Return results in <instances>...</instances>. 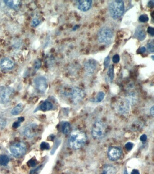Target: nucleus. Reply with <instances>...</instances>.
<instances>
[{
    "instance_id": "9",
    "label": "nucleus",
    "mask_w": 154,
    "mask_h": 174,
    "mask_svg": "<svg viewBox=\"0 0 154 174\" xmlns=\"http://www.w3.org/2000/svg\"><path fill=\"white\" fill-rule=\"evenodd\" d=\"M14 92V89L11 87H4L0 91V99L2 103L9 102Z\"/></svg>"
},
{
    "instance_id": "8",
    "label": "nucleus",
    "mask_w": 154,
    "mask_h": 174,
    "mask_svg": "<svg viewBox=\"0 0 154 174\" xmlns=\"http://www.w3.org/2000/svg\"><path fill=\"white\" fill-rule=\"evenodd\" d=\"M122 155V151L120 147L110 146L107 151L108 158L112 162H116L119 160Z\"/></svg>"
},
{
    "instance_id": "15",
    "label": "nucleus",
    "mask_w": 154,
    "mask_h": 174,
    "mask_svg": "<svg viewBox=\"0 0 154 174\" xmlns=\"http://www.w3.org/2000/svg\"><path fill=\"white\" fill-rule=\"evenodd\" d=\"M134 36L139 41H144L146 37V34L144 30L141 26H139L136 29Z\"/></svg>"
},
{
    "instance_id": "26",
    "label": "nucleus",
    "mask_w": 154,
    "mask_h": 174,
    "mask_svg": "<svg viewBox=\"0 0 154 174\" xmlns=\"http://www.w3.org/2000/svg\"><path fill=\"white\" fill-rule=\"evenodd\" d=\"M147 48L150 52H154V46L153 41H151L148 43V45H147Z\"/></svg>"
},
{
    "instance_id": "39",
    "label": "nucleus",
    "mask_w": 154,
    "mask_h": 174,
    "mask_svg": "<svg viewBox=\"0 0 154 174\" xmlns=\"http://www.w3.org/2000/svg\"><path fill=\"white\" fill-rule=\"evenodd\" d=\"M150 115L152 116V117H154V106H152V107L150 108Z\"/></svg>"
},
{
    "instance_id": "17",
    "label": "nucleus",
    "mask_w": 154,
    "mask_h": 174,
    "mask_svg": "<svg viewBox=\"0 0 154 174\" xmlns=\"http://www.w3.org/2000/svg\"><path fill=\"white\" fill-rule=\"evenodd\" d=\"M24 108V106L22 104L20 103V104H18L16 106L13 108L11 111V113L14 116L19 115L23 111Z\"/></svg>"
},
{
    "instance_id": "2",
    "label": "nucleus",
    "mask_w": 154,
    "mask_h": 174,
    "mask_svg": "<svg viewBox=\"0 0 154 174\" xmlns=\"http://www.w3.org/2000/svg\"><path fill=\"white\" fill-rule=\"evenodd\" d=\"M110 15L114 19L119 18L123 15L125 11L124 3L122 1H113L109 5Z\"/></svg>"
},
{
    "instance_id": "31",
    "label": "nucleus",
    "mask_w": 154,
    "mask_h": 174,
    "mask_svg": "<svg viewBox=\"0 0 154 174\" xmlns=\"http://www.w3.org/2000/svg\"><path fill=\"white\" fill-rule=\"evenodd\" d=\"M40 22L38 19L34 18L32 21V24L33 26H37L40 24Z\"/></svg>"
},
{
    "instance_id": "32",
    "label": "nucleus",
    "mask_w": 154,
    "mask_h": 174,
    "mask_svg": "<svg viewBox=\"0 0 154 174\" xmlns=\"http://www.w3.org/2000/svg\"><path fill=\"white\" fill-rule=\"evenodd\" d=\"M148 32L152 36H153L154 35V28L152 27H149L148 28Z\"/></svg>"
},
{
    "instance_id": "19",
    "label": "nucleus",
    "mask_w": 154,
    "mask_h": 174,
    "mask_svg": "<svg viewBox=\"0 0 154 174\" xmlns=\"http://www.w3.org/2000/svg\"><path fill=\"white\" fill-rule=\"evenodd\" d=\"M4 2L10 8L14 9L18 8L20 3V1H5Z\"/></svg>"
},
{
    "instance_id": "1",
    "label": "nucleus",
    "mask_w": 154,
    "mask_h": 174,
    "mask_svg": "<svg viewBox=\"0 0 154 174\" xmlns=\"http://www.w3.org/2000/svg\"><path fill=\"white\" fill-rule=\"evenodd\" d=\"M87 141L86 134L82 130L76 129L71 131L68 138L69 146L73 150L81 149Z\"/></svg>"
},
{
    "instance_id": "34",
    "label": "nucleus",
    "mask_w": 154,
    "mask_h": 174,
    "mask_svg": "<svg viewBox=\"0 0 154 174\" xmlns=\"http://www.w3.org/2000/svg\"><path fill=\"white\" fill-rule=\"evenodd\" d=\"M147 138H148L147 136L146 135L143 134L141 136V137H140V140H141V141H143V142H145L147 140Z\"/></svg>"
},
{
    "instance_id": "35",
    "label": "nucleus",
    "mask_w": 154,
    "mask_h": 174,
    "mask_svg": "<svg viewBox=\"0 0 154 174\" xmlns=\"http://www.w3.org/2000/svg\"><path fill=\"white\" fill-rule=\"evenodd\" d=\"M41 63L40 61H37L35 64V70H38L40 67Z\"/></svg>"
},
{
    "instance_id": "41",
    "label": "nucleus",
    "mask_w": 154,
    "mask_h": 174,
    "mask_svg": "<svg viewBox=\"0 0 154 174\" xmlns=\"http://www.w3.org/2000/svg\"><path fill=\"white\" fill-rule=\"evenodd\" d=\"M123 174H128V172H127V169H125V170H124V173H123Z\"/></svg>"
},
{
    "instance_id": "6",
    "label": "nucleus",
    "mask_w": 154,
    "mask_h": 174,
    "mask_svg": "<svg viewBox=\"0 0 154 174\" xmlns=\"http://www.w3.org/2000/svg\"><path fill=\"white\" fill-rule=\"evenodd\" d=\"M67 95L70 97L71 100L74 104H77L82 101L85 97V92L81 88L74 87L71 88Z\"/></svg>"
},
{
    "instance_id": "42",
    "label": "nucleus",
    "mask_w": 154,
    "mask_h": 174,
    "mask_svg": "<svg viewBox=\"0 0 154 174\" xmlns=\"http://www.w3.org/2000/svg\"><path fill=\"white\" fill-rule=\"evenodd\" d=\"M104 174V173H102V174Z\"/></svg>"
},
{
    "instance_id": "25",
    "label": "nucleus",
    "mask_w": 154,
    "mask_h": 174,
    "mask_svg": "<svg viewBox=\"0 0 154 174\" xmlns=\"http://www.w3.org/2000/svg\"><path fill=\"white\" fill-rule=\"evenodd\" d=\"M139 21H141V22H146L147 21H148V15L145 14H142L139 18Z\"/></svg>"
},
{
    "instance_id": "20",
    "label": "nucleus",
    "mask_w": 154,
    "mask_h": 174,
    "mask_svg": "<svg viewBox=\"0 0 154 174\" xmlns=\"http://www.w3.org/2000/svg\"><path fill=\"white\" fill-rule=\"evenodd\" d=\"M53 108V105L49 101H45L40 106V109L43 111H47L51 110Z\"/></svg>"
},
{
    "instance_id": "14",
    "label": "nucleus",
    "mask_w": 154,
    "mask_h": 174,
    "mask_svg": "<svg viewBox=\"0 0 154 174\" xmlns=\"http://www.w3.org/2000/svg\"><path fill=\"white\" fill-rule=\"evenodd\" d=\"M14 61L9 58H4L0 62V66L3 70H10L14 67Z\"/></svg>"
},
{
    "instance_id": "22",
    "label": "nucleus",
    "mask_w": 154,
    "mask_h": 174,
    "mask_svg": "<svg viewBox=\"0 0 154 174\" xmlns=\"http://www.w3.org/2000/svg\"><path fill=\"white\" fill-rule=\"evenodd\" d=\"M10 159L6 155L0 156V165L2 166H6L9 163Z\"/></svg>"
},
{
    "instance_id": "40",
    "label": "nucleus",
    "mask_w": 154,
    "mask_h": 174,
    "mask_svg": "<svg viewBox=\"0 0 154 174\" xmlns=\"http://www.w3.org/2000/svg\"><path fill=\"white\" fill-rule=\"evenodd\" d=\"M148 5L150 7H153V6H154V1H149L148 3Z\"/></svg>"
},
{
    "instance_id": "12",
    "label": "nucleus",
    "mask_w": 154,
    "mask_h": 174,
    "mask_svg": "<svg viewBox=\"0 0 154 174\" xmlns=\"http://www.w3.org/2000/svg\"><path fill=\"white\" fill-rule=\"evenodd\" d=\"M37 125L35 124H30L25 127L24 130V134L26 137L31 138L36 135L37 133Z\"/></svg>"
},
{
    "instance_id": "37",
    "label": "nucleus",
    "mask_w": 154,
    "mask_h": 174,
    "mask_svg": "<svg viewBox=\"0 0 154 174\" xmlns=\"http://www.w3.org/2000/svg\"><path fill=\"white\" fill-rule=\"evenodd\" d=\"M146 51V48L145 47H141L139 49V52L141 54L144 53Z\"/></svg>"
},
{
    "instance_id": "3",
    "label": "nucleus",
    "mask_w": 154,
    "mask_h": 174,
    "mask_svg": "<svg viewBox=\"0 0 154 174\" xmlns=\"http://www.w3.org/2000/svg\"><path fill=\"white\" fill-rule=\"evenodd\" d=\"M106 125L102 120L98 119L94 123L92 127V136L96 140L101 139L104 137L106 132Z\"/></svg>"
},
{
    "instance_id": "23",
    "label": "nucleus",
    "mask_w": 154,
    "mask_h": 174,
    "mask_svg": "<svg viewBox=\"0 0 154 174\" xmlns=\"http://www.w3.org/2000/svg\"><path fill=\"white\" fill-rule=\"evenodd\" d=\"M108 77H109V80L110 81H113V79L114 76V67L113 65H111L109 67V70H108V72H107Z\"/></svg>"
},
{
    "instance_id": "16",
    "label": "nucleus",
    "mask_w": 154,
    "mask_h": 174,
    "mask_svg": "<svg viewBox=\"0 0 154 174\" xmlns=\"http://www.w3.org/2000/svg\"><path fill=\"white\" fill-rule=\"evenodd\" d=\"M117 170L114 165L105 164L104 165L102 173L104 174H116Z\"/></svg>"
},
{
    "instance_id": "7",
    "label": "nucleus",
    "mask_w": 154,
    "mask_h": 174,
    "mask_svg": "<svg viewBox=\"0 0 154 174\" xmlns=\"http://www.w3.org/2000/svg\"><path fill=\"white\" fill-rule=\"evenodd\" d=\"M130 106L131 105L127 98L122 99L117 103L116 109L119 113L125 116L130 112Z\"/></svg>"
},
{
    "instance_id": "24",
    "label": "nucleus",
    "mask_w": 154,
    "mask_h": 174,
    "mask_svg": "<svg viewBox=\"0 0 154 174\" xmlns=\"http://www.w3.org/2000/svg\"><path fill=\"white\" fill-rule=\"evenodd\" d=\"M105 94L104 92H100L98 94L95 101L97 103H100L104 99Z\"/></svg>"
},
{
    "instance_id": "28",
    "label": "nucleus",
    "mask_w": 154,
    "mask_h": 174,
    "mask_svg": "<svg viewBox=\"0 0 154 174\" xmlns=\"http://www.w3.org/2000/svg\"><path fill=\"white\" fill-rule=\"evenodd\" d=\"M125 147L127 151H131L133 147V144L132 142H128L125 145Z\"/></svg>"
},
{
    "instance_id": "36",
    "label": "nucleus",
    "mask_w": 154,
    "mask_h": 174,
    "mask_svg": "<svg viewBox=\"0 0 154 174\" xmlns=\"http://www.w3.org/2000/svg\"><path fill=\"white\" fill-rule=\"evenodd\" d=\"M20 122H19V121L15 122V123H14L13 125V127L14 128H18L20 126Z\"/></svg>"
},
{
    "instance_id": "13",
    "label": "nucleus",
    "mask_w": 154,
    "mask_h": 174,
    "mask_svg": "<svg viewBox=\"0 0 154 174\" xmlns=\"http://www.w3.org/2000/svg\"><path fill=\"white\" fill-rule=\"evenodd\" d=\"M92 1L91 0H82L76 1L77 8L82 12H87L91 9Z\"/></svg>"
},
{
    "instance_id": "33",
    "label": "nucleus",
    "mask_w": 154,
    "mask_h": 174,
    "mask_svg": "<svg viewBox=\"0 0 154 174\" xmlns=\"http://www.w3.org/2000/svg\"><path fill=\"white\" fill-rule=\"evenodd\" d=\"M28 165L29 166H31V167H34L35 166L36 164L35 162L33 160H31V161H29V163H28Z\"/></svg>"
},
{
    "instance_id": "21",
    "label": "nucleus",
    "mask_w": 154,
    "mask_h": 174,
    "mask_svg": "<svg viewBox=\"0 0 154 174\" xmlns=\"http://www.w3.org/2000/svg\"><path fill=\"white\" fill-rule=\"evenodd\" d=\"M62 130L63 134L68 135L71 132V125L68 122H64L62 126Z\"/></svg>"
},
{
    "instance_id": "30",
    "label": "nucleus",
    "mask_w": 154,
    "mask_h": 174,
    "mask_svg": "<svg viewBox=\"0 0 154 174\" xmlns=\"http://www.w3.org/2000/svg\"><path fill=\"white\" fill-rule=\"evenodd\" d=\"M110 63V57L108 56L105 58L104 61V66L105 68H107L109 67Z\"/></svg>"
},
{
    "instance_id": "10",
    "label": "nucleus",
    "mask_w": 154,
    "mask_h": 174,
    "mask_svg": "<svg viewBox=\"0 0 154 174\" xmlns=\"http://www.w3.org/2000/svg\"><path fill=\"white\" fill-rule=\"evenodd\" d=\"M97 66L96 61L92 59H88L84 64L85 71L88 75H91L94 73L96 70Z\"/></svg>"
},
{
    "instance_id": "27",
    "label": "nucleus",
    "mask_w": 154,
    "mask_h": 174,
    "mask_svg": "<svg viewBox=\"0 0 154 174\" xmlns=\"http://www.w3.org/2000/svg\"><path fill=\"white\" fill-rule=\"evenodd\" d=\"M40 147L42 150H47L50 148V146L48 143H46L45 142H43L41 143L40 145Z\"/></svg>"
},
{
    "instance_id": "29",
    "label": "nucleus",
    "mask_w": 154,
    "mask_h": 174,
    "mask_svg": "<svg viewBox=\"0 0 154 174\" xmlns=\"http://www.w3.org/2000/svg\"><path fill=\"white\" fill-rule=\"evenodd\" d=\"M113 62L114 63H118L120 61V56L119 54H116L113 56L112 59Z\"/></svg>"
},
{
    "instance_id": "5",
    "label": "nucleus",
    "mask_w": 154,
    "mask_h": 174,
    "mask_svg": "<svg viewBox=\"0 0 154 174\" xmlns=\"http://www.w3.org/2000/svg\"><path fill=\"white\" fill-rule=\"evenodd\" d=\"M10 151L11 154L15 157H23L27 152L26 144L22 141L14 143L10 146Z\"/></svg>"
},
{
    "instance_id": "4",
    "label": "nucleus",
    "mask_w": 154,
    "mask_h": 174,
    "mask_svg": "<svg viewBox=\"0 0 154 174\" xmlns=\"http://www.w3.org/2000/svg\"><path fill=\"white\" fill-rule=\"evenodd\" d=\"M114 38V33L109 27H103L99 30L98 34L99 42L106 46L111 44L113 42Z\"/></svg>"
},
{
    "instance_id": "18",
    "label": "nucleus",
    "mask_w": 154,
    "mask_h": 174,
    "mask_svg": "<svg viewBox=\"0 0 154 174\" xmlns=\"http://www.w3.org/2000/svg\"><path fill=\"white\" fill-rule=\"evenodd\" d=\"M127 99L129 101L131 106L134 105L137 101V97L136 93L134 92H131L129 93Z\"/></svg>"
},
{
    "instance_id": "38",
    "label": "nucleus",
    "mask_w": 154,
    "mask_h": 174,
    "mask_svg": "<svg viewBox=\"0 0 154 174\" xmlns=\"http://www.w3.org/2000/svg\"><path fill=\"white\" fill-rule=\"evenodd\" d=\"M131 174H140V172L137 170L134 169L131 172Z\"/></svg>"
},
{
    "instance_id": "11",
    "label": "nucleus",
    "mask_w": 154,
    "mask_h": 174,
    "mask_svg": "<svg viewBox=\"0 0 154 174\" xmlns=\"http://www.w3.org/2000/svg\"><path fill=\"white\" fill-rule=\"evenodd\" d=\"M34 82L36 87L40 92L44 93L46 90L47 83L45 78L42 76L38 77L36 78Z\"/></svg>"
}]
</instances>
